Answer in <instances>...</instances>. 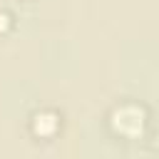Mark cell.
Segmentation results:
<instances>
[{
	"label": "cell",
	"mask_w": 159,
	"mask_h": 159,
	"mask_svg": "<svg viewBox=\"0 0 159 159\" xmlns=\"http://www.w3.org/2000/svg\"><path fill=\"white\" fill-rule=\"evenodd\" d=\"M114 114L122 117V122L119 119H112V124H114V129L119 134H127V127H132V137L142 134V129L147 124V114H144L142 107H137V104H122V107L114 109Z\"/></svg>",
	"instance_id": "6da1fadb"
}]
</instances>
